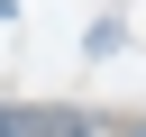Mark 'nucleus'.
Segmentation results:
<instances>
[{
    "mask_svg": "<svg viewBox=\"0 0 146 137\" xmlns=\"http://www.w3.org/2000/svg\"><path fill=\"white\" fill-rule=\"evenodd\" d=\"M55 137H110V119H91V110H55Z\"/></svg>",
    "mask_w": 146,
    "mask_h": 137,
    "instance_id": "1",
    "label": "nucleus"
},
{
    "mask_svg": "<svg viewBox=\"0 0 146 137\" xmlns=\"http://www.w3.org/2000/svg\"><path fill=\"white\" fill-rule=\"evenodd\" d=\"M128 137H146V128H128Z\"/></svg>",
    "mask_w": 146,
    "mask_h": 137,
    "instance_id": "2",
    "label": "nucleus"
}]
</instances>
